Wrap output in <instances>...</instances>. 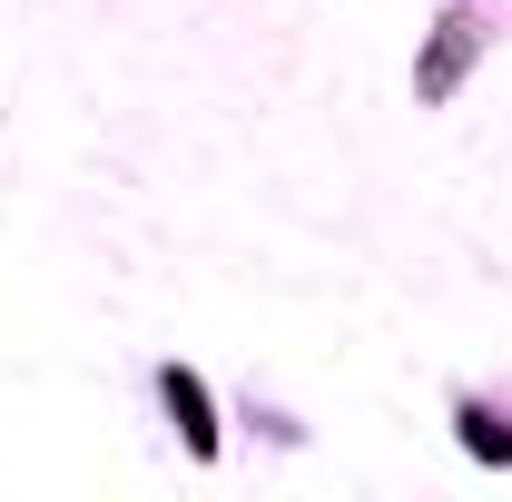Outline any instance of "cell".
Listing matches in <instances>:
<instances>
[{"instance_id": "obj_1", "label": "cell", "mask_w": 512, "mask_h": 502, "mask_svg": "<svg viewBox=\"0 0 512 502\" xmlns=\"http://www.w3.org/2000/svg\"><path fill=\"white\" fill-rule=\"evenodd\" d=\"M463 50H473V30H444V40H434V60H424V89H444L453 69H463Z\"/></svg>"}]
</instances>
